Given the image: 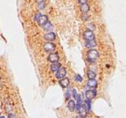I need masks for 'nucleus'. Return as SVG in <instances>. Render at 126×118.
Wrapping results in <instances>:
<instances>
[{
	"label": "nucleus",
	"mask_w": 126,
	"mask_h": 118,
	"mask_svg": "<svg viewBox=\"0 0 126 118\" xmlns=\"http://www.w3.org/2000/svg\"><path fill=\"white\" fill-rule=\"evenodd\" d=\"M99 54L98 51L95 50V49H91L88 51V54H87V61H88L89 63H94V62L99 58Z\"/></svg>",
	"instance_id": "obj_1"
},
{
	"label": "nucleus",
	"mask_w": 126,
	"mask_h": 118,
	"mask_svg": "<svg viewBox=\"0 0 126 118\" xmlns=\"http://www.w3.org/2000/svg\"><path fill=\"white\" fill-rule=\"evenodd\" d=\"M43 49H44V51L46 52H48V53H51V52H53L54 51V49H55V45H54L53 42H46V43L44 44Z\"/></svg>",
	"instance_id": "obj_2"
},
{
	"label": "nucleus",
	"mask_w": 126,
	"mask_h": 118,
	"mask_svg": "<svg viewBox=\"0 0 126 118\" xmlns=\"http://www.w3.org/2000/svg\"><path fill=\"white\" fill-rule=\"evenodd\" d=\"M55 76H56V78L59 79V80H61V79H62L64 77H66V69L64 67H61L59 70L56 71Z\"/></svg>",
	"instance_id": "obj_3"
},
{
	"label": "nucleus",
	"mask_w": 126,
	"mask_h": 118,
	"mask_svg": "<svg viewBox=\"0 0 126 118\" xmlns=\"http://www.w3.org/2000/svg\"><path fill=\"white\" fill-rule=\"evenodd\" d=\"M84 39L85 40H93L95 39V34L93 33V32L92 30H87L84 32Z\"/></svg>",
	"instance_id": "obj_4"
},
{
	"label": "nucleus",
	"mask_w": 126,
	"mask_h": 118,
	"mask_svg": "<svg viewBox=\"0 0 126 118\" xmlns=\"http://www.w3.org/2000/svg\"><path fill=\"white\" fill-rule=\"evenodd\" d=\"M96 91H94V90H88L87 91L85 92V97L88 100H92L93 99L95 96H96Z\"/></svg>",
	"instance_id": "obj_5"
},
{
	"label": "nucleus",
	"mask_w": 126,
	"mask_h": 118,
	"mask_svg": "<svg viewBox=\"0 0 126 118\" xmlns=\"http://www.w3.org/2000/svg\"><path fill=\"white\" fill-rule=\"evenodd\" d=\"M47 59H48V61H49L50 62L53 63V62L59 61V54H58L57 53H51V54H50L49 55H48Z\"/></svg>",
	"instance_id": "obj_6"
},
{
	"label": "nucleus",
	"mask_w": 126,
	"mask_h": 118,
	"mask_svg": "<svg viewBox=\"0 0 126 118\" xmlns=\"http://www.w3.org/2000/svg\"><path fill=\"white\" fill-rule=\"evenodd\" d=\"M47 21H48V17H47V16H46V15H42L41 14L40 16V17L37 19L38 24H39V25H40V26H43Z\"/></svg>",
	"instance_id": "obj_7"
},
{
	"label": "nucleus",
	"mask_w": 126,
	"mask_h": 118,
	"mask_svg": "<svg viewBox=\"0 0 126 118\" xmlns=\"http://www.w3.org/2000/svg\"><path fill=\"white\" fill-rule=\"evenodd\" d=\"M59 84L61 85V87H62L66 88V87H69V80L68 78L64 77L59 80Z\"/></svg>",
	"instance_id": "obj_8"
},
{
	"label": "nucleus",
	"mask_w": 126,
	"mask_h": 118,
	"mask_svg": "<svg viewBox=\"0 0 126 118\" xmlns=\"http://www.w3.org/2000/svg\"><path fill=\"white\" fill-rule=\"evenodd\" d=\"M43 38L47 41H53V40L55 39L56 35H55V34L54 33V32H48V33L44 35Z\"/></svg>",
	"instance_id": "obj_9"
},
{
	"label": "nucleus",
	"mask_w": 126,
	"mask_h": 118,
	"mask_svg": "<svg viewBox=\"0 0 126 118\" xmlns=\"http://www.w3.org/2000/svg\"><path fill=\"white\" fill-rule=\"evenodd\" d=\"M61 67H62V65H61V63H59V61L53 62L50 65V70L52 72H56L59 70Z\"/></svg>",
	"instance_id": "obj_10"
},
{
	"label": "nucleus",
	"mask_w": 126,
	"mask_h": 118,
	"mask_svg": "<svg viewBox=\"0 0 126 118\" xmlns=\"http://www.w3.org/2000/svg\"><path fill=\"white\" fill-rule=\"evenodd\" d=\"M88 86L91 88H96L98 86V83L95 79H89L88 81Z\"/></svg>",
	"instance_id": "obj_11"
},
{
	"label": "nucleus",
	"mask_w": 126,
	"mask_h": 118,
	"mask_svg": "<svg viewBox=\"0 0 126 118\" xmlns=\"http://www.w3.org/2000/svg\"><path fill=\"white\" fill-rule=\"evenodd\" d=\"M84 45L87 48H92L96 46V42L95 41V39H93V40H86Z\"/></svg>",
	"instance_id": "obj_12"
},
{
	"label": "nucleus",
	"mask_w": 126,
	"mask_h": 118,
	"mask_svg": "<svg viewBox=\"0 0 126 118\" xmlns=\"http://www.w3.org/2000/svg\"><path fill=\"white\" fill-rule=\"evenodd\" d=\"M75 108H76L75 101L73 100H69V102H68V109H69V110L71 111V112H73L75 110Z\"/></svg>",
	"instance_id": "obj_13"
},
{
	"label": "nucleus",
	"mask_w": 126,
	"mask_h": 118,
	"mask_svg": "<svg viewBox=\"0 0 126 118\" xmlns=\"http://www.w3.org/2000/svg\"><path fill=\"white\" fill-rule=\"evenodd\" d=\"M80 10L83 13V14H87L89 11V6L87 4H82L80 6Z\"/></svg>",
	"instance_id": "obj_14"
},
{
	"label": "nucleus",
	"mask_w": 126,
	"mask_h": 118,
	"mask_svg": "<svg viewBox=\"0 0 126 118\" xmlns=\"http://www.w3.org/2000/svg\"><path fill=\"white\" fill-rule=\"evenodd\" d=\"M87 76H88V79H95L96 77V73L92 70H88L87 73Z\"/></svg>",
	"instance_id": "obj_15"
},
{
	"label": "nucleus",
	"mask_w": 126,
	"mask_h": 118,
	"mask_svg": "<svg viewBox=\"0 0 126 118\" xmlns=\"http://www.w3.org/2000/svg\"><path fill=\"white\" fill-rule=\"evenodd\" d=\"M43 28H44L46 31H50L51 29L53 28V26H52V25H51L49 21H47V22L46 23V24H45V25L43 26Z\"/></svg>",
	"instance_id": "obj_16"
},
{
	"label": "nucleus",
	"mask_w": 126,
	"mask_h": 118,
	"mask_svg": "<svg viewBox=\"0 0 126 118\" xmlns=\"http://www.w3.org/2000/svg\"><path fill=\"white\" fill-rule=\"evenodd\" d=\"M84 106L86 108V110L87 111H90L91 110V100H88L85 101V104H84Z\"/></svg>",
	"instance_id": "obj_17"
},
{
	"label": "nucleus",
	"mask_w": 126,
	"mask_h": 118,
	"mask_svg": "<svg viewBox=\"0 0 126 118\" xmlns=\"http://www.w3.org/2000/svg\"><path fill=\"white\" fill-rule=\"evenodd\" d=\"M74 79H75V80L76 81V82H82V80H83V78H82V76H80V75H79V74H76V76H75V77H74Z\"/></svg>",
	"instance_id": "obj_18"
},
{
	"label": "nucleus",
	"mask_w": 126,
	"mask_h": 118,
	"mask_svg": "<svg viewBox=\"0 0 126 118\" xmlns=\"http://www.w3.org/2000/svg\"><path fill=\"white\" fill-rule=\"evenodd\" d=\"M38 7L39 9H43L45 7V2H38Z\"/></svg>",
	"instance_id": "obj_19"
},
{
	"label": "nucleus",
	"mask_w": 126,
	"mask_h": 118,
	"mask_svg": "<svg viewBox=\"0 0 126 118\" xmlns=\"http://www.w3.org/2000/svg\"><path fill=\"white\" fill-rule=\"evenodd\" d=\"M77 95H78V94H77V93H76V90H73V96L74 98H75V99H76Z\"/></svg>",
	"instance_id": "obj_20"
},
{
	"label": "nucleus",
	"mask_w": 126,
	"mask_h": 118,
	"mask_svg": "<svg viewBox=\"0 0 126 118\" xmlns=\"http://www.w3.org/2000/svg\"><path fill=\"white\" fill-rule=\"evenodd\" d=\"M70 96H71V94H70L69 91H68L66 93V99H69Z\"/></svg>",
	"instance_id": "obj_21"
},
{
	"label": "nucleus",
	"mask_w": 126,
	"mask_h": 118,
	"mask_svg": "<svg viewBox=\"0 0 126 118\" xmlns=\"http://www.w3.org/2000/svg\"><path fill=\"white\" fill-rule=\"evenodd\" d=\"M87 2H88V0H78V2L80 4H86Z\"/></svg>",
	"instance_id": "obj_22"
},
{
	"label": "nucleus",
	"mask_w": 126,
	"mask_h": 118,
	"mask_svg": "<svg viewBox=\"0 0 126 118\" xmlns=\"http://www.w3.org/2000/svg\"><path fill=\"white\" fill-rule=\"evenodd\" d=\"M82 18L83 20H84V21H87V20L88 19V16L87 15V14H84V15L82 16Z\"/></svg>",
	"instance_id": "obj_23"
},
{
	"label": "nucleus",
	"mask_w": 126,
	"mask_h": 118,
	"mask_svg": "<svg viewBox=\"0 0 126 118\" xmlns=\"http://www.w3.org/2000/svg\"><path fill=\"white\" fill-rule=\"evenodd\" d=\"M9 118H15V116L13 115L12 113H10V114H9Z\"/></svg>",
	"instance_id": "obj_24"
},
{
	"label": "nucleus",
	"mask_w": 126,
	"mask_h": 118,
	"mask_svg": "<svg viewBox=\"0 0 126 118\" xmlns=\"http://www.w3.org/2000/svg\"><path fill=\"white\" fill-rule=\"evenodd\" d=\"M84 118H92V117H91V116H90V115H88V114H85Z\"/></svg>",
	"instance_id": "obj_25"
},
{
	"label": "nucleus",
	"mask_w": 126,
	"mask_h": 118,
	"mask_svg": "<svg viewBox=\"0 0 126 118\" xmlns=\"http://www.w3.org/2000/svg\"><path fill=\"white\" fill-rule=\"evenodd\" d=\"M44 0H36V2H43Z\"/></svg>",
	"instance_id": "obj_26"
},
{
	"label": "nucleus",
	"mask_w": 126,
	"mask_h": 118,
	"mask_svg": "<svg viewBox=\"0 0 126 118\" xmlns=\"http://www.w3.org/2000/svg\"><path fill=\"white\" fill-rule=\"evenodd\" d=\"M76 118H83V117L82 116H77Z\"/></svg>",
	"instance_id": "obj_27"
},
{
	"label": "nucleus",
	"mask_w": 126,
	"mask_h": 118,
	"mask_svg": "<svg viewBox=\"0 0 126 118\" xmlns=\"http://www.w3.org/2000/svg\"><path fill=\"white\" fill-rule=\"evenodd\" d=\"M0 118H5V117H3V116H2V117H0Z\"/></svg>",
	"instance_id": "obj_28"
}]
</instances>
